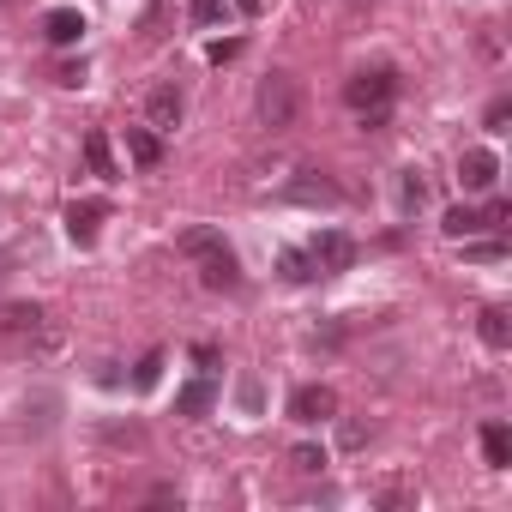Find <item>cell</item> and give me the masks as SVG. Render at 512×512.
Masks as SVG:
<instances>
[{
    "label": "cell",
    "mask_w": 512,
    "mask_h": 512,
    "mask_svg": "<svg viewBox=\"0 0 512 512\" xmlns=\"http://www.w3.org/2000/svg\"><path fill=\"white\" fill-rule=\"evenodd\" d=\"M290 464H296V470H308V476H314V470H320V464H326V452H320V446H296V452H290Z\"/></svg>",
    "instance_id": "26"
},
{
    "label": "cell",
    "mask_w": 512,
    "mask_h": 512,
    "mask_svg": "<svg viewBox=\"0 0 512 512\" xmlns=\"http://www.w3.org/2000/svg\"><path fill=\"white\" fill-rule=\"evenodd\" d=\"M290 199H308V205H338L344 193H338L332 181H314V175H302V181H290Z\"/></svg>",
    "instance_id": "18"
},
{
    "label": "cell",
    "mask_w": 512,
    "mask_h": 512,
    "mask_svg": "<svg viewBox=\"0 0 512 512\" xmlns=\"http://www.w3.org/2000/svg\"><path fill=\"white\" fill-rule=\"evenodd\" d=\"M127 157H133L139 169H157V163H163V139H157L151 127H127Z\"/></svg>",
    "instance_id": "11"
},
{
    "label": "cell",
    "mask_w": 512,
    "mask_h": 512,
    "mask_svg": "<svg viewBox=\"0 0 512 512\" xmlns=\"http://www.w3.org/2000/svg\"><path fill=\"white\" fill-rule=\"evenodd\" d=\"M494 181H500V157H494L488 145H476V151L458 157V187H464V193H488Z\"/></svg>",
    "instance_id": "5"
},
{
    "label": "cell",
    "mask_w": 512,
    "mask_h": 512,
    "mask_svg": "<svg viewBox=\"0 0 512 512\" xmlns=\"http://www.w3.org/2000/svg\"><path fill=\"white\" fill-rule=\"evenodd\" d=\"M464 260L494 266V260H506V241H470V235H464Z\"/></svg>",
    "instance_id": "21"
},
{
    "label": "cell",
    "mask_w": 512,
    "mask_h": 512,
    "mask_svg": "<svg viewBox=\"0 0 512 512\" xmlns=\"http://www.w3.org/2000/svg\"><path fill=\"white\" fill-rule=\"evenodd\" d=\"M181 109H187L181 91H175V85H157V91L145 97V127H151V133H175V127H181Z\"/></svg>",
    "instance_id": "7"
},
{
    "label": "cell",
    "mask_w": 512,
    "mask_h": 512,
    "mask_svg": "<svg viewBox=\"0 0 512 512\" xmlns=\"http://www.w3.org/2000/svg\"><path fill=\"white\" fill-rule=\"evenodd\" d=\"M199 284L205 290H235L241 284V266L229 260V247H217V253H205V260H199Z\"/></svg>",
    "instance_id": "8"
},
{
    "label": "cell",
    "mask_w": 512,
    "mask_h": 512,
    "mask_svg": "<svg viewBox=\"0 0 512 512\" xmlns=\"http://www.w3.org/2000/svg\"><path fill=\"white\" fill-rule=\"evenodd\" d=\"M103 217H109V199H73L67 205V241L73 247H91L97 229H103Z\"/></svg>",
    "instance_id": "6"
},
{
    "label": "cell",
    "mask_w": 512,
    "mask_h": 512,
    "mask_svg": "<svg viewBox=\"0 0 512 512\" xmlns=\"http://www.w3.org/2000/svg\"><path fill=\"white\" fill-rule=\"evenodd\" d=\"M37 326H43L37 302H7V308H0V332H37Z\"/></svg>",
    "instance_id": "15"
},
{
    "label": "cell",
    "mask_w": 512,
    "mask_h": 512,
    "mask_svg": "<svg viewBox=\"0 0 512 512\" xmlns=\"http://www.w3.org/2000/svg\"><path fill=\"white\" fill-rule=\"evenodd\" d=\"M187 19L193 25H217L223 19V0H187Z\"/></svg>",
    "instance_id": "23"
},
{
    "label": "cell",
    "mask_w": 512,
    "mask_h": 512,
    "mask_svg": "<svg viewBox=\"0 0 512 512\" xmlns=\"http://www.w3.org/2000/svg\"><path fill=\"white\" fill-rule=\"evenodd\" d=\"M43 37H49L55 49H73V43L85 37V19H79L73 7H55V13H43Z\"/></svg>",
    "instance_id": "9"
},
{
    "label": "cell",
    "mask_w": 512,
    "mask_h": 512,
    "mask_svg": "<svg viewBox=\"0 0 512 512\" xmlns=\"http://www.w3.org/2000/svg\"><path fill=\"white\" fill-rule=\"evenodd\" d=\"M157 374H163V350H151V356L139 362V374H133V386H139V392H151V386H157Z\"/></svg>",
    "instance_id": "22"
},
{
    "label": "cell",
    "mask_w": 512,
    "mask_h": 512,
    "mask_svg": "<svg viewBox=\"0 0 512 512\" xmlns=\"http://www.w3.org/2000/svg\"><path fill=\"white\" fill-rule=\"evenodd\" d=\"M440 229H446L452 241H464V235H482V211H476V205H452V211L440 217Z\"/></svg>",
    "instance_id": "16"
},
{
    "label": "cell",
    "mask_w": 512,
    "mask_h": 512,
    "mask_svg": "<svg viewBox=\"0 0 512 512\" xmlns=\"http://www.w3.org/2000/svg\"><path fill=\"white\" fill-rule=\"evenodd\" d=\"M260 121L266 127H290L296 121V79L290 73H266L260 79Z\"/></svg>",
    "instance_id": "2"
},
{
    "label": "cell",
    "mask_w": 512,
    "mask_h": 512,
    "mask_svg": "<svg viewBox=\"0 0 512 512\" xmlns=\"http://www.w3.org/2000/svg\"><path fill=\"white\" fill-rule=\"evenodd\" d=\"M476 332H482V344H488V350H506V344H512L506 308H482V314H476Z\"/></svg>",
    "instance_id": "14"
},
{
    "label": "cell",
    "mask_w": 512,
    "mask_h": 512,
    "mask_svg": "<svg viewBox=\"0 0 512 512\" xmlns=\"http://www.w3.org/2000/svg\"><path fill=\"white\" fill-rule=\"evenodd\" d=\"M0 278H7V260H0Z\"/></svg>",
    "instance_id": "29"
},
{
    "label": "cell",
    "mask_w": 512,
    "mask_h": 512,
    "mask_svg": "<svg viewBox=\"0 0 512 512\" xmlns=\"http://www.w3.org/2000/svg\"><path fill=\"white\" fill-rule=\"evenodd\" d=\"M398 205H404L410 217L428 205V181H422V169H404V181H398Z\"/></svg>",
    "instance_id": "19"
},
{
    "label": "cell",
    "mask_w": 512,
    "mask_h": 512,
    "mask_svg": "<svg viewBox=\"0 0 512 512\" xmlns=\"http://www.w3.org/2000/svg\"><path fill=\"white\" fill-rule=\"evenodd\" d=\"M506 121H512V103H506V97H494V103H488V115H482V127H488V133H500Z\"/></svg>",
    "instance_id": "24"
},
{
    "label": "cell",
    "mask_w": 512,
    "mask_h": 512,
    "mask_svg": "<svg viewBox=\"0 0 512 512\" xmlns=\"http://www.w3.org/2000/svg\"><path fill=\"white\" fill-rule=\"evenodd\" d=\"M217 404V386H211V374H199V380H187L181 392H175V416H205Z\"/></svg>",
    "instance_id": "10"
},
{
    "label": "cell",
    "mask_w": 512,
    "mask_h": 512,
    "mask_svg": "<svg viewBox=\"0 0 512 512\" xmlns=\"http://www.w3.org/2000/svg\"><path fill=\"white\" fill-rule=\"evenodd\" d=\"M482 458H488L494 470H506V464H512V434H506L500 422H488V428H482Z\"/></svg>",
    "instance_id": "17"
},
{
    "label": "cell",
    "mask_w": 512,
    "mask_h": 512,
    "mask_svg": "<svg viewBox=\"0 0 512 512\" xmlns=\"http://www.w3.org/2000/svg\"><path fill=\"white\" fill-rule=\"evenodd\" d=\"M235 7H241V13H260V7H266V0H235Z\"/></svg>",
    "instance_id": "28"
},
{
    "label": "cell",
    "mask_w": 512,
    "mask_h": 512,
    "mask_svg": "<svg viewBox=\"0 0 512 512\" xmlns=\"http://www.w3.org/2000/svg\"><path fill=\"white\" fill-rule=\"evenodd\" d=\"M506 217H512L506 199H488V205H482V229H506Z\"/></svg>",
    "instance_id": "25"
},
{
    "label": "cell",
    "mask_w": 512,
    "mask_h": 512,
    "mask_svg": "<svg viewBox=\"0 0 512 512\" xmlns=\"http://www.w3.org/2000/svg\"><path fill=\"white\" fill-rule=\"evenodd\" d=\"M308 253H314V266H320V278H332V272H350V266H356V241H350L344 229H320Z\"/></svg>",
    "instance_id": "3"
},
{
    "label": "cell",
    "mask_w": 512,
    "mask_h": 512,
    "mask_svg": "<svg viewBox=\"0 0 512 512\" xmlns=\"http://www.w3.org/2000/svg\"><path fill=\"white\" fill-rule=\"evenodd\" d=\"M235 55H241V43H235V37H229V43H211V61H217V67H223V61H235Z\"/></svg>",
    "instance_id": "27"
},
{
    "label": "cell",
    "mask_w": 512,
    "mask_h": 512,
    "mask_svg": "<svg viewBox=\"0 0 512 512\" xmlns=\"http://www.w3.org/2000/svg\"><path fill=\"white\" fill-rule=\"evenodd\" d=\"M278 272H284L290 284H314V278H320L314 253H302V247H284V253H278Z\"/></svg>",
    "instance_id": "12"
},
{
    "label": "cell",
    "mask_w": 512,
    "mask_h": 512,
    "mask_svg": "<svg viewBox=\"0 0 512 512\" xmlns=\"http://www.w3.org/2000/svg\"><path fill=\"white\" fill-rule=\"evenodd\" d=\"M338 416V392L332 386H296L290 392V422L314 428V422H332Z\"/></svg>",
    "instance_id": "4"
},
{
    "label": "cell",
    "mask_w": 512,
    "mask_h": 512,
    "mask_svg": "<svg viewBox=\"0 0 512 512\" xmlns=\"http://www.w3.org/2000/svg\"><path fill=\"white\" fill-rule=\"evenodd\" d=\"M392 91H398V79H392L386 67H368V73H356V79L344 85V103L362 115V127H386V115H392Z\"/></svg>",
    "instance_id": "1"
},
{
    "label": "cell",
    "mask_w": 512,
    "mask_h": 512,
    "mask_svg": "<svg viewBox=\"0 0 512 512\" xmlns=\"http://www.w3.org/2000/svg\"><path fill=\"white\" fill-rule=\"evenodd\" d=\"M85 163H91V175H103V181H121V169H115V151H109V139H103V133H85Z\"/></svg>",
    "instance_id": "13"
},
{
    "label": "cell",
    "mask_w": 512,
    "mask_h": 512,
    "mask_svg": "<svg viewBox=\"0 0 512 512\" xmlns=\"http://www.w3.org/2000/svg\"><path fill=\"white\" fill-rule=\"evenodd\" d=\"M175 247L187 253V260H205V253H217V247H223V235H217V229H187Z\"/></svg>",
    "instance_id": "20"
}]
</instances>
